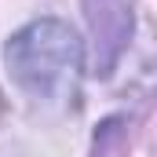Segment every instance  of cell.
Returning a JSON list of instances; mask_svg holds the SVG:
<instances>
[{
	"mask_svg": "<svg viewBox=\"0 0 157 157\" xmlns=\"http://www.w3.org/2000/svg\"><path fill=\"white\" fill-rule=\"evenodd\" d=\"M11 80L40 106H73L84 77V44L62 18H37L4 48Z\"/></svg>",
	"mask_w": 157,
	"mask_h": 157,
	"instance_id": "cell-1",
	"label": "cell"
},
{
	"mask_svg": "<svg viewBox=\"0 0 157 157\" xmlns=\"http://www.w3.org/2000/svg\"><path fill=\"white\" fill-rule=\"evenodd\" d=\"M84 15L95 37L99 73H110L121 48L132 37V0H84Z\"/></svg>",
	"mask_w": 157,
	"mask_h": 157,
	"instance_id": "cell-2",
	"label": "cell"
}]
</instances>
